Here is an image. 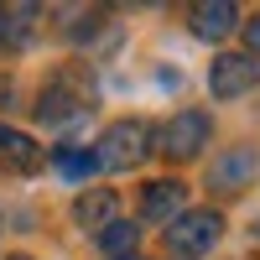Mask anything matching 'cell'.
<instances>
[{
    "label": "cell",
    "mask_w": 260,
    "mask_h": 260,
    "mask_svg": "<svg viewBox=\"0 0 260 260\" xmlns=\"http://www.w3.org/2000/svg\"><path fill=\"white\" fill-rule=\"evenodd\" d=\"M151 156V125L146 120H115L94 146V161L104 172H136Z\"/></svg>",
    "instance_id": "obj_1"
},
{
    "label": "cell",
    "mask_w": 260,
    "mask_h": 260,
    "mask_svg": "<svg viewBox=\"0 0 260 260\" xmlns=\"http://www.w3.org/2000/svg\"><path fill=\"white\" fill-rule=\"evenodd\" d=\"M208 136H213V120L203 110H177L156 136H151V141H156L151 151H161V156H172V161H192L208 146Z\"/></svg>",
    "instance_id": "obj_2"
},
{
    "label": "cell",
    "mask_w": 260,
    "mask_h": 260,
    "mask_svg": "<svg viewBox=\"0 0 260 260\" xmlns=\"http://www.w3.org/2000/svg\"><path fill=\"white\" fill-rule=\"evenodd\" d=\"M219 240H224V219L213 208H182L177 219L167 224V245L177 250V255H187V260L192 255H208Z\"/></svg>",
    "instance_id": "obj_3"
},
{
    "label": "cell",
    "mask_w": 260,
    "mask_h": 260,
    "mask_svg": "<svg viewBox=\"0 0 260 260\" xmlns=\"http://www.w3.org/2000/svg\"><path fill=\"white\" fill-rule=\"evenodd\" d=\"M89 110H94V104H89V89H78L68 73H57L47 89L37 94V120H42V125H57V130L78 125Z\"/></svg>",
    "instance_id": "obj_4"
},
{
    "label": "cell",
    "mask_w": 260,
    "mask_h": 260,
    "mask_svg": "<svg viewBox=\"0 0 260 260\" xmlns=\"http://www.w3.org/2000/svg\"><path fill=\"white\" fill-rule=\"evenodd\" d=\"M255 78H260L255 57H245V52H219V57H213V68H208V89H213V99H240V94L255 89Z\"/></svg>",
    "instance_id": "obj_5"
},
{
    "label": "cell",
    "mask_w": 260,
    "mask_h": 260,
    "mask_svg": "<svg viewBox=\"0 0 260 260\" xmlns=\"http://www.w3.org/2000/svg\"><path fill=\"white\" fill-rule=\"evenodd\" d=\"M182 203H187V187H182L177 177H156V182H146V192H141V219L172 224V219L182 213Z\"/></svg>",
    "instance_id": "obj_6"
},
{
    "label": "cell",
    "mask_w": 260,
    "mask_h": 260,
    "mask_svg": "<svg viewBox=\"0 0 260 260\" xmlns=\"http://www.w3.org/2000/svg\"><path fill=\"white\" fill-rule=\"evenodd\" d=\"M255 182V151H245V146H234V151H224V156H213V187L219 192H245Z\"/></svg>",
    "instance_id": "obj_7"
},
{
    "label": "cell",
    "mask_w": 260,
    "mask_h": 260,
    "mask_svg": "<svg viewBox=\"0 0 260 260\" xmlns=\"http://www.w3.org/2000/svg\"><path fill=\"white\" fill-rule=\"evenodd\" d=\"M192 37H203V42H219L229 37L234 26H240V11L229 6V0H203V6H192Z\"/></svg>",
    "instance_id": "obj_8"
},
{
    "label": "cell",
    "mask_w": 260,
    "mask_h": 260,
    "mask_svg": "<svg viewBox=\"0 0 260 260\" xmlns=\"http://www.w3.org/2000/svg\"><path fill=\"white\" fill-rule=\"evenodd\" d=\"M0 161H6L11 172H37L42 161H47V151H42L26 130H11V125H0Z\"/></svg>",
    "instance_id": "obj_9"
},
{
    "label": "cell",
    "mask_w": 260,
    "mask_h": 260,
    "mask_svg": "<svg viewBox=\"0 0 260 260\" xmlns=\"http://www.w3.org/2000/svg\"><path fill=\"white\" fill-rule=\"evenodd\" d=\"M115 208H120V198H115V192L110 187H89V192H83V198L73 203V219L83 224V229H110L115 224Z\"/></svg>",
    "instance_id": "obj_10"
},
{
    "label": "cell",
    "mask_w": 260,
    "mask_h": 260,
    "mask_svg": "<svg viewBox=\"0 0 260 260\" xmlns=\"http://www.w3.org/2000/svg\"><path fill=\"white\" fill-rule=\"evenodd\" d=\"M136 245H141V229H136V224H125V219H115L110 229H99V250L110 255V260L136 255Z\"/></svg>",
    "instance_id": "obj_11"
},
{
    "label": "cell",
    "mask_w": 260,
    "mask_h": 260,
    "mask_svg": "<svg viewBox=\"0 0 260 260\" xmlns=\"http://www.w3.org/2000/svg\"><path fill=\"white\" fill-rule=\"evenodd\" d=\"M52 167L62 172V177H89V172H99V161H94V151H83V146H57L52 151Z\"/></svg>",
    "instance_id": "obj_12"
},
{
    "label": "cell",
    "mask_w": 260,
    "mask_h": 260,
    "mask_svg": "<svg viewBox=\"0 0 260 260\" xmlns=\"http://www.w3.org/2000/svg\"><path fill=\"white\" fill-rule=\"evenodd\" d=\"M245 37H250V52L260 57V16H255V21H250V26H245Z\"/></svg>",
    "instance_id": "obj_13"
},
{
    "label": "cell",
    "mask_w": 260,
    "mask_h": 260,
    "mask_svg": "<svg viewBox=\"0 0 260 260\" xmlns=\"http://www.w3.org/2000/svg\"><path fill=\"white\" fill-rule=\"evenodd\" d=\"M0 42H6V6H0Z\"/></svg>",
    "instance_id": "obj_14"
},
{
    "label": "cell",
    "mask_w": 260,
    "mask_h": 260,
    "mask_svg": "<svg viewBox=\"0 0 260 260\" xmlns=\"http://www.w3.org/2000/svg\"><path fill=\"white\" fill-rule=\"evenodd\" d=\"M125 260H146V255H125Z\"/></svg>",
    "instance_id": "obj_15"
},
{
    "label": "cell",
    "mask_w": 260,
    "mask_h": 260,
    "mask_svg": "<svg viewBox=\"0 0 260 260\" xmlns=\"http://www.w3.org/2000/svg\"><path fill=\"white\" fill-rule=\"evenodd\" d=\"M11 260H31V255H11Z\"/></svg>",
    "instance_id": "obj_16"
}]
</instances>
